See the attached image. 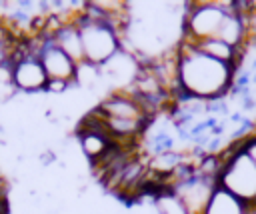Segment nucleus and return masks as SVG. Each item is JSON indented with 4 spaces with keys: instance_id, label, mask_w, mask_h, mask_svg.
I'll return each mask as SVG.
<instances>
[{
    "instance_id": "6",
    "label": "nucleus",
    "mask_w": 256,
    "mask_h": 214,
    "mask_svg": "<svg viewBox=\"0 0 256 214\" xmlns=\"http://www.w3.org/2000/svg\"><path fill=\"white\" fill-rule=\"evenodd\" d=\"M12 72V88L22 94H36L44 92L48 86V76L38 54L28 48L26 52H18L10 62Z\"/></svg>"
},
{
    "instance_id": "7",
    "label": "nucleus",
    "mask_w": 256,
    "mask_h": 214,
    "mask_svg": "<svg viewBox=\"0 0 256 214\" xmlns=\"http://www.w3.org/2000/svg\"><path fill=\"white\" fill-rule=\"evenodd\" d=\"M36 40H38L36 54H38V58L44 66V72H46L48 80H60V82H66V84L74 86L78 64L66 52H62L56 44H52V40L44 32H40L36 36Z\"/></svg>"
},
{
    "instance_id": "9",
    "label": "nucleus",
    "mask_w": 256,
    "mask_h": 214,
    "mask_svg": "<svg viewBox=\"0 0 256 214\" xmlns=\"http://www.w3.org/2000/svg\"><path fill=\"white\" fill-rule=\"evenodd\" d=\"M152 208H154L156 214H188L184 204L170 190H156V192H152Z\"/></svg>"
},
{
    "instance_id": "1",
    "label": "nucleus",
    "mask_w": 256,
    "mask_h": 214,
    "mask_svg": "<svg viewBox=\"0 0 256 214\" xmlns=\"http://www.w3.org/2000/svg\"><path fill=\"white\" fill-rule=\"evenodd\" d=\"M178 52V94L182 98L218 102L234 86L236 68L214 60L196 50L186 40L176 46Z\"/></svg>"
},
{
    "instance_id": "8",
    "label": "nucleus",
    "mask_w": 256,
    "mask_h": 214,
    "mask_svg": "<svg viewBox=\"0 0 256 214\" xmlns=\"http://www.w3.org/2000/svg\"><path fill=\"white\" fill-rule=\"evenodd\" d=\"M206 214H250V210L236 196L218 186L206 208Z\"/></svg>"
},
{
    "instance_id": "4",
    "label": "nucleus",
    "mask_w": 256,
    "mask_h": 214,
    "mask_svg": "<svg viewBox=\"0 0 256 214\" xmlns=\"http://www.w3.org/2000/svg\"><path fill=\"white\" fill-rule=\"evenodd\" d=\"M234 10V2H194L184 10V34L188 42L206 38H220L228 16Z\"/></svg>"
},
{
    "instance_id": "5",
    "label": "nucleus",
    "mask_w": 256,
    "mask_h": 214,
    "mask_svg": "<svg viewBox=\"0 0 256 214\" xmlns=\"http://www.w3.org/2000/svg\"><path fill=\"white\" fill-rule=\"evenodd\" d=\"M216 188H218V180L198 172V168H196L194 174L172 182L166 190L176 194V198L184 204L188 214H206V208H208Z\"/></svg>"
},
{
    "instance_id": "10",
    "label": "nucleus",
    "mask_w": 256,
    "mask_h": 214,
    "mask_svg": "<svg viewBox=\"0 0 256 214\" xmlns=\"http://www.w3.org/2000/svg\"><path fill=\"white\" fill-rule=\"evenodd\" d=\"M244 142V148H246V152L254 158V162H256V134H250L248 138H244L242 140Z\"/></svg>"
},
{
    "instance_id": "2",
    "label": "nucleus",
    "mask_w": 256,
    "mask_h": 214,
    "mask_svg": "<svg viewBox=\"0 0 256 214\" xmlns=\"http://www.w3.org/2000/svg\"><path fill=\"white\" fill-rule=\"evenodd\" d=\"M78 28H80V38H82L84 62H90L102 68L122 50L120 26L104 18L88 2H84V10L78 16Z\"/></svg>"
},
{
    "instance_id": "3",
    "label": "nucleus",
    "mask_w": 256,
    "mask_h": 214,
    "mask_svg": "<svg viewBox=\"0 0 256 214\" xmlns=\"http://www.w3.org/2000/svg\"><path fill=\"white\" fill-rule=\"evenodd\" d=\"M220 160L222 168L218 174V186L246 204L250 214H256V162L246 152L244 142L228 150Z\"/></svg>"
}]
</instances>
